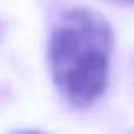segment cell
<instances>
[{"mask_svg": "<svg viewBox=\"0 0 134 134\" xmlns=\"http://www.w3.org/2000/svg\"><path fill=\"white\" fill-rule=\"evenodd\" d=\"M115 2H124V4H134V0H115Z\"/></svg>", "mask_w": 134, "mask_h": 134, "instance_id": "3957f363", "label": "cell"}, {"mask_svg": "<svg viewBox=\"0 0 134 134\" xmlns=\"http://www.w3.org/2000/svg\"><path fill=\"white\" fill-rule=\"evenodd\" d=\"M17 134H42V132H34V130H25V132H17Z\"/></svg>", "mask_w": 134, "mask_h": 134, "instance_id": "7a4b0ae2", "label": "cell"}, {"mask_svg": "<svg viewBox=\"0 0 134 134\" xmlns=\"http://www.w3.org/2000/svg\"><path fill=\"white\" fill-rule=\"evenodd\" d=\"M113 31L90 8L63 10L48 38V69L61 96L73 107L92 105L107 88Z\"/></svg>", "mask_w": 134, "mask_h": 134, "instance_id": "6da1fadb", "label": "cell"}]
</instances>
